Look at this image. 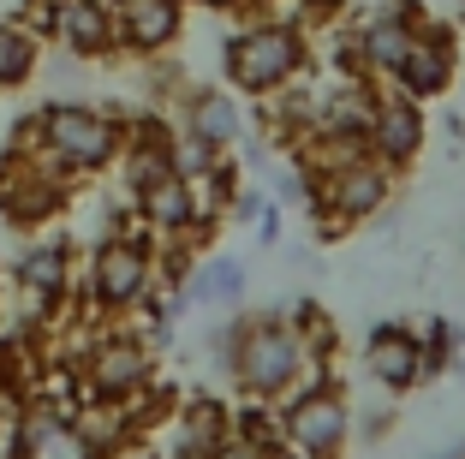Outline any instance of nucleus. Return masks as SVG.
Masks as SVG:
<instances>
[{
    "instance_id": "obj_1",
    "label": "nucleus",
    "mask_w": 465,
    "mask_h": 459,
    "mask_svg": "<svg viewBox=\"0 0 465 459\" xmlns=\"http://www.w3.org/2000/svg\"><path fill=\"white\" fill-rule=\"evenodd\" d=\"M155 257H162V239H155L143 221H132V227H120V233H102V239L90 244V257H84L78 286H72L78 311L90 316V323H125V316L162 286L155 281Z\"/></svg>"
},
{
    "instance_id": "obj_2",
    "label": "nucleus",
    "mask_w": 465,
    "mask_h": 459,
    "mask_svg": "<svg viewBox=\"0 0 465 459\" xmlns=\"http://www.w3.org/2000/svg\"><path fill=\"white\" fill-rule=\"evenodd\" d=\"M30 120H36V149H30V155H42V162L54 167V174H66L72 185L114 174V162H120V149H125V114L102 108V102L54 95V102H42Z\"/></svg>"
},
{
    "instance_id": "obj_3",
    "label": "nucleus",
    "mask_w": 465,
    "mask_h": 459,
    "mask_svg": "<svg viewBox=\"0 0 465 459\" xmlns=\"http://www.w3.org/2000/svg\"><path fill=\"white\" fill-rule=\"evenodd\" d=\"M311 376V340L287 323V311H245L239 346L227 358V382L239 400H281Z\"/></svg>"
},
{
    "instance_id": "obj_4",
    "label": "nucleus",
    "mask_w": 465,
    "mask_h": 459,
    "mask_svg": "<svg viewBox=\"0 0 465 459\" xmlns=\"http://www.w3.org/2000/svg\"><path fill=\"white\" fill-rule=\"evenodd\" d=\"M311 72V36L299 25H281V18H245L221 42V78L239 95H269L292 90V84Z\"/></svg>"
},
{
    "instance_id": "obj_5",
    "label": "nucleus",
    "mask_w": 465,
    "mask_h": 459,
    "mask_svg": "<svg viewBox=\"0 0 465 459\" xmlns=\"http://www.w3.org/2000/svg\"><path fill=\"white\" fill-rule=\"evenodd\" d=\"M304 203H311L316 227L329 233V239H341L358 221L382 215L388 203H394V174L382 162H370V155L316 162V167H304Z\"/></svg>"
},
{
    "instance_id": "obj_6",
    "label": "nucleus",
    "mask_w": 465,
    "mask_h": 459,
    "mask_svg": "<svg viewBox=\"0 0 465 459\" xmlns=\"http://www.w3.org/2000/svg\"><path fill=\"white\" fill-rule=\"evenodd\" d=\"M281 412V442L304 459H346L352 447V400H346L334 370H311L292 394L274 400Z\"/></svg>"
},
{
    "instance_id": "obj_7",
    "label": "nucleus",
    "mask_w": 465,
    "mask_h": 459,
    "mask_svg": "<svg viewBox=\"0 0 465 459\" xmlns=\"http://www.w3.org/2000/svg\"><path fill=\"white\" fill-rule=\"evenodd\" d=\"M453 72H460V36L448 25H436V18H418V30H411L388 90L411 95V102H436V95L453 90Z\"/></svg>"
},
{
    "instance_id": "obj_8",
    "label": "nucleus",
    "mask_w": 465,
    "mask_h": 459,
    "mask_svg": "<svg viewBox=\"0 0 465 459\" xmlns=\"http://www.w3.org/2000/svg\"><path fill=\"white\" fill-rule=\"evenodd\" d=\"M424 144H430V114H424V102H411V95H400V90H382L376 95V120H370V144H364V155L370 162H382L388 174H406L418 155H424Z\"/></svg>"
},
{
    "instance_id": "obj_9",
    "label": "nucleus",
    "mask_w": 465,
    "mask_h": 459,
    "mask_svg": "<svg viewBox=\"0 0 465 459\" xmlns=\"http://www.w3.org/2000/svg\"><path fill=\"white\" fill-rule=\"evenodd\" d=\"M185 36V0H120L114 6V42L132 60H162Z\"/></svg>"
},
{
    "instance_id": "obj_10",
    "label": "nucleus",
    "mask_w": 465,
    "mask_h": 459,
    "mask_svg": "<svg viewBox=\"0 0 465 459\" xmlns=\"http://www.w3.org/2000/svg\"><path fill=\"white\" fill-rule=\"evenodd\" d=\"M364 370L382 394H411L424 382V352H418V328L406 323H382L364 340Z\"/></svg>"
},
{
    "instance_id": "obj_11",
    "label": "nucleus",
    "mask_w": 465,
    "mask_h": 459,
    "mask_svg": "<svg viewBox=\"0 0 465 459\" xmlns=\"http://www.w3.org/2000/svg\"><path fill=\"white\" fill-rule=\"evenodd\" d=\"M418 6L411 0H394V6H382V13H370L364 25L352 30V42H358V60H364V78L376 84V78H394V66H400V55H406V42H411V30H418Z\"/></svg>"
},
{
    "instance_id": "obj_12",
    "label": "nucleus",
    "mask_w": 465,
    "mask_h": 459,
    "mask_svg": "<svg viewBox=\"0 0 465 459\" xmlns=\"http://www.w3.org/2000/svg\"><path fill=\"white\" fill-rule=\"evenodd\" d=\"M54 48L72 60H114L120 42H114V6L102 0H60V18H54Z\"/></svg>"
},
{
    "instance_id": "obj_13",
    "label": "nucleus",
    "mask_w": 465,
    "mask_h": 459,
    "mask_svg": "<svg viewBox=\"0 0 465 459\" xmlns=\"http://www.w3.org/2000/svg\"><path fill=\"white\" fill-rule=\"evenodd\" d=\"M232 435V400L221 394H192L173 412V459H209Z\"/></svg>"
},
{
    "instance_id": "obj_14",
    "label": "nucleus",
    "mask_w": 465,
    "mask_h": 459,
    "mask_svg": "<svg viewBox=\"0 0 465 459\" xmlns=\"http://www.w3.org/2000/svg\"><path fill=\"white\" fill-rule=\"evenodd\" d=\"M179 132L203 137L209 149H232L245 137V114H239V102L227 90H192L185 108H179Z\"/></svg>"
},
{
    "instance_id": "obj_15",
    "label": "nucleus",
    "mask_w": 465,
    "mask_h": 459,
    "mask_svg": "<svg viewBox=\"0 0 465 459\" xmlns=\"http://www.w3.org/2000/svg\"><path fill=\"white\" fill-rule=\"evenodd\" d=\"M245 281H251V274H245V263H239V257H203L192 274H185L179 293H185V304H215V311H232V304L245 298Z\"/></svg>"
},
{
    "instance_id": "obj_16",
    "label": "nucleus",
    "mask_w": 465,
    "mask_h": 459,
    "mask_svg": "<svg viewBox=\"0 0 465 459\" xmlns=\"http://www.w3.org/2000/svg\"><path fill=\"white\" fill-rule=\"evenodd\" d=\"M36 72H42V42L6 13L0 18V90H25Z\"/></svg>"
},
{
    "instance_id": "obj_17",
    "label": "nucleus",
    "mask_w": 465,
    "mask_h": 459,
    "mask_svg": "<svg viewBox=\"0 0 465 459\" xmlns=\"http://www.w3.org/2000/svg\"><path fill=\"white\" fill-rule=\"evenodd\" d=\"M232 435L251 447H281V412H274V400H239L232 405Z\"/></svg>"
},
{
    "instance_id": "obj_18",
    "label": "nucleus",
    "mask_w": 465,
    "mask_h": 459,
    "mask_svg": "<svg viewBox=\"0 0 465 459\" xmlns=\"http://www.w3.org/2000/svg\"><path fill=\"white\" fill-rule=\"evenodd\" d=\"M167 162H173L179 179H192V185H197V179H209L221 162H227V155H221V149H209L203 137H192V132H179V125H173V149H167Z\"/></svg>"
},
{
    "instance_id": "obj_19",
    "label": "nucleus",
    "mask_w": 465,
    "mask_h": 459,
    "mask_svg": "<svg viewBox=\"0 0 465 459\" xmlns=\"http://www.w3.org/2000/svg\"><path fill=\"white\" fill-rule=\"evenodd\" d=\"M453 346H460V328H453V323H441V316H430V323L418 328V352H424V382L448 370Z\"/></svg>"
},
{
    "instance_id": "obj_20",
    "label": "nucleus",
    "mask_w": 465,
    "mask_h": 459,
    "mask_svg": "<svg viewBox=\"0 0 465 459\" xmlns=\"http://www.w3.org/2000/svg\"><path fill=\"white\" fill-rule=\"evenodd\" d=\"M209 459H269V454H262V447H251V442H239V435H227V442H221Z\"/></svg>"
},
{
    "instance_id": "obj_21",
    "label": "nucleus",
    "mask_w": 465,
    "mask_h": 459,
    "mask_svg": "<svg viewBox=\"0 0 465 459\" xmlns=\"http://www.w3.org/2000/svg\"><path fill=\"white\" fill-rule=\"evenodd\" d=\"M185 6H197V13H215V18H227V13H251L257 0H185Z\"/></svg>"
},
{
    "instance_id": "obj_22",
    "label": "nucleus",
    "mask_w": 465,
    "mask_h": 459,
    "mask_svg": "<svg viewBox=\"0 0 465 459\" xmlns=\"http://www.w3.org/2000/svg\"><path fill=\"white\" fill-rule=\"evenodd\" d=\"M269 459H304V454H292V447L281 442V447H269Z\"/></svg>"
},
{
    "instance_id": "obj_23",
    "label": "nucleus",
    "mask_w": 465,
    "mask_h": 459,
    "mask_svg": "<svg viewBox=\"0 0 465 459\" xmlns=\"http://www.w3.org/2000/svg\"><path fill=\"white\" fill-rule=\"evenodd\" d=\"M102 6H120V0H102Z\"/></svg>"
},
{
    "instance_id": "obj_24",
    "label": "nucleus",
    "mask_w": 465,
    "mask_h": 459,
    "mask_svg": "<svg viewBox=\"0 0 465 459\" xmlns=\"http://www.w3.org/2000/svg\"><path fill=\"white\" fill-rule=\"evenodd\" d=\"M453 6H460V13H465V0H453Z\"/></svg>"
}]
</instances>
